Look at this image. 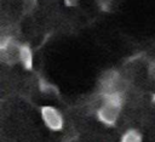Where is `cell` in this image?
Instances as JSON below:
<instances>
[{"mask_svg":"<svg viewBox=\"0 0 155 142\" xmlns=\"http://www.w3.org/2000/svg\"><path fill=\"white\" fill-rule=\"evenodd\" d=\"M122 112V96L104 95V101L97 112V120L107 126L116 125Z\"/></svg>","mask_w":155,"mask_h":142,"instance_id":"cell-1","label":"cell"},{"mask_svg":"<svg viewBox=\"0 0 155 142\" xmlns=\"http://www.w3.org/2000/svg\"><path fill=\"white\" fill-rule=\"evenodd\" d=\"M21 55V44L17 42L15 38L4 39L0 42V58L4 64L13 66L19 63Z\"/></svg>","mask_w":155,"mask_h":142,"instance_id":"cell-2","label":"cell"},{"mask_svg":"<svg viewBox=\"0 0 155 142\" xmlns=\"http://www.w3.org/2000/svg\"><path fill=\"white\" fill-rule=\"evenodd\" d=\"M41 118L45 125L52 131H61L65 124L63 115L52 106H45L41 108Z\"/></svg>","mask_w":155,"mask_h":142,"instance_id":"cell-3","label":"cell"},{"mask_svg":"<svg viewBox=\"0 0 155 142\" xmlns=\"http://www.w3.org/2000/svg\"><path fill=\"white\" fill-rule=\"evenodd\" d=\"M19 63L24 68H27V69L31 68V64H33V52H31V49L29 47V45H27V44H21Z\"/></svg>","mask_w":155,"mask_h":142,"instance_id":"cell-4","label":"cell"},{"mask_svg":"<svg viewBox=\"0 0 155 142\" xmlns=\"http://www.w3.org/2000/svg\"><path fill=\"white\" fill-rule=\"evenodd\" d=\"M142 135L137 129H128L122 134L120 142H142Z\"/></svg>","mask_w":155,"mask_h":142,"instance_id":"cell-5","label":"cell"},{"mask_svg":"<svg viewBox=\"0 0 155 142\" xmlns=\"http://www.w3.org/2000/svg\"><path fill=\"white\" fill-rule=\"evenodd\" d=\"M22 10L24 13H30L38 5V0H21Z\"/></svg>","mask_w":155,"mask_h":142,"instance_id":"cell-6","label":"cell"},{"mask_svg":"<svg viewBox=\"0 0 155 142\" xmlns=\"http://www.w3.org/2000/svg\"><path fill=\"white\" fill-rule=\"evenodd\" d=\"M148 74L151 80V83L155 84V61H149L148 62Z\"/></svg>","mask_w":155,"mask_h":142,"instance_id":"cell-7","label":"cell"},{"mask_svg":"<svg viewBox=\"0 0 155 142\" xmlns=\"http://www.w3.org/2000/svg\"><path fill=\"white\" fill-rule=\"evenodd\" d=\"M111 1H113V0H97V2L99 4V6H101L103 10H108V8L111 6Z\"/></svg>","mask_w":155,"mask_h":142,"instance_id":"cell-8","label":"cell"},{"mask_svg":"<svg viewBox=\"0 0 155 142\" xmlns=\"http://www.w3.org/2000/svg\"><path fill=\"white\" fill-rule=\"evenodd\" d=\"M64 2H65L67 6H69V7H74V6L78 5L79 0H64Z\"/></svg>","mask_w":155,"mask_h":142,"instance_id":"cell-9","label":"cell"},{"mask_svg":"<svg viewBox=\"0 0 155 142\" xmlns=\"http://www.w3.org/2000/svg\"><path fill=\"white\" fill-rule=\"evenodd\" d=\"M153 102H154V103H155V96H154V98H153Z\"/></svg>","mask_w":155,"mask_h":142,"instance_id":"cell-10","label":"cell"}]
</instances>
